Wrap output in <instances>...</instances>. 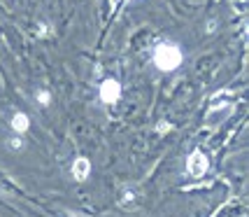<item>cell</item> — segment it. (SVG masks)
Listing matches in <instances>:
<instances>
[{
    "mask_svg": "<svg viewBox=\"0 0 249 217\" xmlns=\"http://www.w3.org/2000/svg\"><path fill=\"white\" fill-rule=\"evenodd\" d=\"M23 145H26V142H23V136H14V133H12V138L7 140V147H10V150H14V152L23 150Z\"/></svg>",
    "mask_w": 249,
    "mask_h": 217,
    "instance_id": "cell-8",
    "label": "cell"
},
{
    "mask_svg": "<svg viewBox=\"0 0 249 217\" xmlns=\"http://www.w3.org/2000/svg\"><path fill=\"white\" fill-rule=\"evenodd\" d=\"M119 98H121V82L119 79L107 77V79L100 82V87H98V100H100V103L114 105V103H119Z\"/></svg>",
    "mask_w": 249,
    "mask_h": 217,
    "instance_id": "cell-2",
    "label": "cell"
},
{
    "mask_svg": "<svg viewBox=\"0 0 249 217\" xmlns=\"http://www.w3.org/2000/svg\"><path fill=\"white\" fill-rule=\"evenodd\" d=\"M10 129L14 136H26L28 131H31V117L26 115V112H14L12 115V119H10Z\"/></svg>",
    "mask_w": 249,
    "mask_h": 217,
    "instance_id": "cell-4",
    "label": "cell"
},
{
    "mask_svg": "<svg viewBox=\"0 0 249 217\" xmlns=\"http://www.w3.org/2000/svg\"><path fill=\"white\" fill-rule=\"evenodd\" d=\"M119 206L121 208H135V192H124L119 198Z\"/></svg>",
    "mask_w": 249,
    "mask_h": 217,
    "instance_id": "cell-7",
    "label": "cell"
},
{
    "mask_svg": "<svg viewBox=\"0 0 249 217\" xmlns=\"http://www.w3.org/2000/svg\"><path fill=\"white\" fill-rule=\"evenodd\" d=\"M210 171V159L205 157L203 150H194L186 159V173L191 178H203V175Z\"/></svg>",
    "mask_w": 249,
    "mask_h": 217,
    "instance_id": "cell-3",
    "label": "cell"
},
{
    "mask_svg": "<svg viewBox=\"0 0 249 217\" xmlns=\"http://www.w3.org/2000/svg\"><path fill=\"white\" fill-rule=\"evenodd\" d=\"M70 173H72V178H75L77 182L89 180V175H91V161H89L87 157H77L75 161H72V166H70Z\"/></svg>",
    "mask_w": 249,
    "mask_h": 217,
    "instance_id": "cell-5",
    "label": "cell"
},
{
    "mask_svg": "<svg viewBox=\"0 0 249 217\" xmlns=\"http://www.w3.org/2000/svg\"><path fill=\"white\" fill-rule=\"evenodd\" d=\"M35 100H37V105H42V108H49L52 105V100H54V96H52V91L49 89H37L35 91Z\"/></svg>",
    "mask_w": 249,
    "mask_h": 217,
    "instance_id": "cell-6",
    "label": "cell"
},
{
    "mask_svg": "<svg viewBox=\"0 0 249 217\" xmlns=\"http://www.w3.org/2000/svg\"><path fill=\"white\" fill-rule=\"evenodd\" d=\"M156 131H159V133H168V131H170V124H168V121H161V124L156 126Z\"/></svg>",
    "mask_w": 249,
    "mask_h": 217,
    "instance_id": "cell-9",
    "label": "cell"
},
{
    "mask_svg": "<svg viewBox=\"0 0 249 217\" xmlns=\"http://www.w3.org/2000/svg\"><path fill=\"white\" fill-rule=\"evenodd\" d=\"M152 63L159 73H175L184 63V52L177 42H159L154 47Z\"/></svg>",
    "mask_w": 249,
    "mask_h": 217,
    "instance_id": "cell-1",
    "label": "cell"
}]
</instances>
